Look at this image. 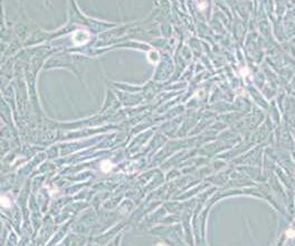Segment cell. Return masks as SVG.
Returning <instances> with one entry per match:
<instances>
[{"label": "cell", "instance_id": "cell-4", "mask_svg": "<svg viewBox=\"0 0 295 246\" xmlns=\"http://www.w3.org/2000/svg\"><path fill=\"white\" fill-rule=\"evenodd\" d=\"M286 235H287L290 238L294 237V236H295V231H293V229H288V231H286Z\"/></svg>", "mask_w": 295, "mask_h": 246}, {"label": "cell", "instance_id": "cell-5", "mask_svg": "<svg viewBox=\"0 0 295 246\" xmlns=\"http://www.w3.org/2000/svg\"><path fill=\"white\" fill-rule=\"evenodd\" d=\"M157 246H164V245H163V244H158Z\"/></svg>", "mask_w": 295, "mask_h": 246}, {"label": "cell", "instance_id": "cell-2", "mask_svg": "<svg viewBox=\"0 0 295 246\" xmlns=\"http://www.w3.org/2000/svg\"><path fill=\"white\" fill-rule=\"evenodd\" d=\"M113 168V163L111 161H109V160H105V161H103L102 163H101V169L103 170L104 172H109V171H111V169Z\"/></svg>", "mask_w": 295, "mask_h": 246}, {"label": "cell", "instance_id": "cell-1", "mask_svg": "<svg viewBox=\"0 0 295 246\" xmlns=\"http://www.w3.org/2000/svg\"><path fill=\"white\" fill-rule=\"evenodd\" d=\"M89 41V34L86 30H76L73 34V43L75 45H84Z\"/></svg>", "mask_w": 295, "mask_h": 246}, {"label": "cell", "instance_id": "cell-3", "mask_svg": "<svg viewBox=\"0 0 295 246\" xmlns=\"http://www.w3.org/2000/svg\"><path fill=\"white\" fill-rule=\"evenodd\" d=\"M1 205L4 206V207H9V206H10V200H9V198H7L6 196H2V197H1Z\"/></svg>", "mask_w": 295, "mask_h": 246}]
</instances>
